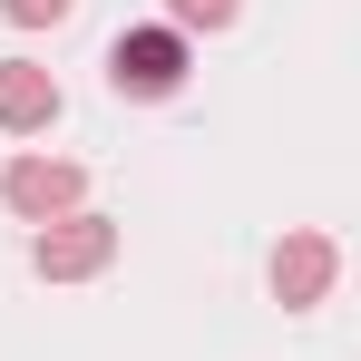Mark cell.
Listing matches in <instances>:
<instances>
[{
	"label": "cell",
	"mask_w": 361,
	"mask_h": 361,
	"mask_svg": "<svg viewBox=\"0 0 361 361\" xmlns=\"http://www.w3.org/2000/svg\"><path fill=\"white\" fill-rule=\"evenodd\" d=\"M185 68H195V59H185V30H166V20L108 39V88H118V98H176Z\"/></svg>",
	"instance_id": "obj_1"
},
{
	"label": "cell",
	"mask_w": 361,
	"mask_h": 361,
	"mask_svg": "<svg viewBox=\"0 0 361 361\" xmlns=\"http://www.w3.org/2000/svg\"><path fill=\"white\" fill-rule=\"evenodd\" d=\"M30 264H39V283H88V274H108L118 264V225L108 215H59V225H39L30 235Z\"/></svg>",
	"instance_id": "obj_2"
},
{
	"label": "cell",
	"mask_w": 361,
	"mask_h": 361,
	"mask_svg": "<svg viewBox=\"0 0 361 361\" xmlns=\"http://www.w3.org/2000/svg\"><path fill=\"white\" fill-rule=\"evenodd\" d=\"M78 195H88V176H78L68 157H10V166H0V205H10V215H30V225L78 215Z\"/></svg>",
	"instance_id": "obj_3"
},
{
	"label": "cell",
	"mask_w": 361,
	"mask_h": 361,
	"mask_svg": "<svg viewBox=\"0 0 361 361\" xmlns=\"http://www.w3.org/2000/svg\"><path fill=\"white\" fill-rule=\"evenodd\" d=\"M332 274H342V244L332 235H283L274 244V293H283V312H312V302L332 293Z\"/></svg>",
	"instance_id": "obj_4"
},
{
	"label": "cell",
	"mask_w": 361,
	"mask_h": 361,
	"mask_svg": "<svg viewBox=\"0 0 361 361\" xmlns=\"http://www.w3.org/2000/svg\"><path fill=\"white\" fill-rule=\"evenodd\" d=\"M49 118H59V78L39 59H0V127L10 137H39Z\"/></svg>",
	"instance_id": "obj_5"
},
{
	"label": "cell",
	"mask_w": 361,
	"mask_h": 361,
	"mask_svg": "<svg viewBox=\"0 0 361 361\" xmlns=\"http://www.w3.org/2000/svg\"><path fill=\"white\" fill-rule=\"evenodd\" d=\"M244 0H166V30H235Z\"/></svg>",
	"instance_id": "obj_6"
},
{
	"label": "cell",
	"mask_w": 361,
	"mask_h": 361,
	"mask_svg": "<svg viewBox=\"0 0 361 361\" xmlns=\"http://www.w3.org/2000/svg\"><path fill=\"white\" fill-rule=\"evenodd\" d=\"M68 10H78V0H0V20H10V30H59Z\"/></svg>",
	"instance_id": "obj_7"
}]
</instances>
